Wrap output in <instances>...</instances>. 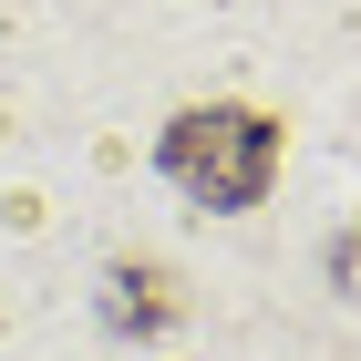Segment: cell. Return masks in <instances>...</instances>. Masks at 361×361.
Returning a JSON list of instances; mask_svg holds the SVG:
<instances>
[{
	"instance_id": "cell-2",
	"label": "cell",
	"mask_w": 361,
	"mask_h": 361,
	"mask_svg": "<svg viewBox=\"0 0 361 361\" xmlns=\"http://www.w3.org/2000/svg\"><path fill=\"white\" fill-rule=\"evenodd\" d=\"M104 320H114V331H135V341H155V331H176V320H186V289H176L155 258H114V279H104Z\"/></svg>"
},
{
	"instance_id": "cell-1",
	"label": "cell",
	"mask_w": 361,
	"mask_h": 361,
	"mask_svg": "<svg viewBox=\"0 0 361 361\" xmlns=\"http://www.w3.org/2000/svg\"><path fill=\"white\" fill-rule=\"evenodd\" d=\"M155 166H166L176 196L238 217V207H258L279 186V114H258V104H186L155 135Z\"/></svg>"
}]
</instances>
